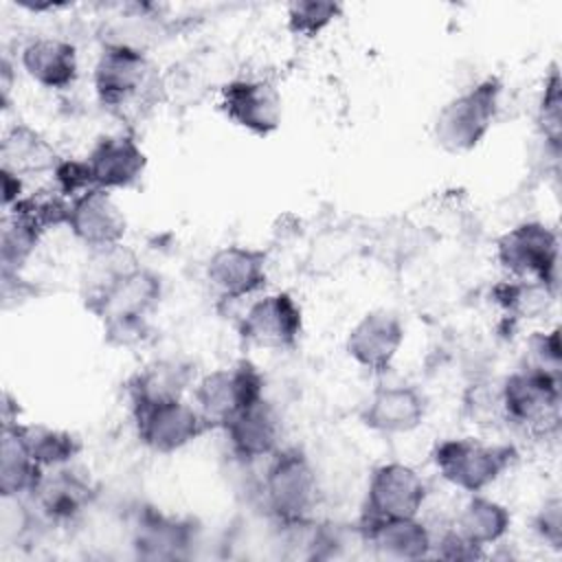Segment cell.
I'll list each match as a JSON object with an SVG mask.
<instances>
[{
	"label": "cell",
	"instance_id": "cell-4",
	"mask_svg": "<svg viewBox=\"0 0 562 562\" xmlns=\"http://www.w3.org/2000/svg\"><path fill=\"white\" fill-rule=\"evenodd\" d=\"M501 92V81L496 77H487L443 103L432 125L437 145L450 154L474 149L494 125Z\"/></svg>",
	"mask_w": 562,
	"mask_h": 562
},
{
	"label": "cell",
	"instance_id": "cell-18",
	"mask_svg": "<svg viewBox=\"0 0 562 562\" xmlns=\"http://www.w3.org/2000/svg\"><path fill=\"white\" fill-rule=\"evenodd\" d=\"M86 162L94 189H130L143 178L147 169V154L134 136L108 134L92 145Z\"/></svg>",
	"mask_w": 562,
	"mask_h": 562
},
{
	"label": "cell",
	"instance_id": "cell-31",
	"mask_svg": "<svg viewBox=\"0 0 562 562\" xmlns=\"http://www.w3.org/2000/svg\"><path fill=\"white\" fill-rule=\"evenodd\" d=\"M560 108H562V97H560V72L553 66L549 77L544 79V88L540 94L538 103V127L544 136V140L558 151L560 147Z\"/></svg>",
	"mask_w": 562,
	"mask_h": 562
},
{
	"label": "cell",
	"instance_id": "cell-19",
	"mask_svg": "<svg viewBox=\"0 0 562 562\" xmlns=\"http://www.w3.org/2000/svg\"><path fill=\"white\" fill-rule=\"evenodd\" d=\"M198 527L191 520L143 509L134 525L132 547L143 560H184L193 553Z\"/></svg>",
	"mask_w": 562,
	"mask_h": 562
},
{
	"label": "cell",
	"instance_id": "cell-33",
	"mask_svg": "<svg viewBox=\"0 0 562 562\" xmlns=\"http://www.w3.org/2000/svg\"><path fill=\"white\" fill-rule=\"evenodd\" d=\"M465 408L470 411V417L476 424L492 422V419L505 422L503 406H501V386H496V389H492L487 384L472 386L465 397Z\"/></svg>",
	"mask_w": 562,
	"mask_h": 562
},
{
	"label": "cell",
	"instance_id": "cell-12",
	"mask_svg": "<svg viewBox=\"0 0 562 562\" xmlns=\"http://www.w3.org/2000/svg\"><path fill=\"white\" fill-rule=\"evenodd\" d=\"M220 108L231 123L255 134L270 136L283 119L279 90L263 79H233L222 88Z\"/></svg>",
	"mask_w": 562,
	"mask_h": 562
},
{
	"label": "cell",
	"instance_id": "cell-6",
	"mask_svg": "<svg viewBox=\"0 0 562 562\" xmlns=\"http://www.w3.org/2000/svg\"><path fill=\"white\" fill-rule=\"evenodd\" d=\"M263 375L250 360L220 367L195 382L193 400L211 428H224L233 417L263 400Z\"/></svg>",
	"mask_w": 562,
	"mask_h": 562
},
{
	"label": "cell",
	"instance_id": "cell-20",
	"mask_svg": "<svg viewBox=\"0 0 562 562\" xmlns=\"http://www.w3.org/2000/svg\"><path fill=\"white\" fill-rule=\"evenodd\" d=\"M222 430L231 452L239 461L270 459L281 448V417L266 397L233 417Z\"/></svg>",
	"mask_w": 562,
	"mask_h": 562
},
{
	"label": "cell",
	"instance_id": "cell-16",
	"mask_svg": "<svg viewBox=\"0 0 562 562\" xmlns=\"http://www.w3.org/2000/svg\"><path fill=\"white\" fill-rule=\"evenodd\" d=\"M97 490L92 481L79 470L68 465L44 470V476L31 498L40 514L55 525H70L83 516V512L94 503Z\"/></svg>",
	"mask_w": 562,
	"mask_h": 562
},
{
	"label": "cell",
	"instance_id": "cell-21",
	"mask_svg": "<svg viewBox=\"0 0 562 562\" xmlns=\"http://www.w3.org/2000/svg\"><path fill=\"white\" fill-rule=\"evenodd\" d=\"M360 536L364 544L386 560H422L432 555V536L424 522L415 518L362 520Z\"/></svg>",
	"mask_w": 562,
	"mask_h": 562
},
{
	"label": "cell",
	"instance_id": "cell-27",
	"mask_svg": "<svg viewBox=\"0 0 562 562\" xmlns=\"http://www.w3.org/2000/svg\"><path fill=\"white\" fill-rule=\"evenodd\" d=\"M13 428L22 439L24 448L29 450V454L44 470L72 463L83 448L81 439L68 430L50 428L44 424H20V422H13Z\"/></svg>",
	"mask_w": 562,
	"mask_h": 562
},
{
	"label": "cell",
	"instance_id": "cell-5",
	"mask_svg": "<svg viewBox=\"0 0 562 562\" xmlns=\"http://www.w3.org/2000/svg\"><path fill=\"white\" fill-rule=\"evenodd\" d=\"M516 457L514 446L485 443L474 437L443 439L432 450L437 472L468 494H479L494 485L512 468Z\"/></svg>",
	"mask_w": 562,
	"mask_h": 562
},
{
	"label": "cell",
	"instance_id": "cell-24",
	"mask_svg": "<svg viewBox=\"0 0 562 562\" xmlns=\"http://www.w3.org/2000/svg\"><path fill=\"white\" fill-rule=\"evenodd\" d=\"M0 158H2V169L11 171L18 178L53 171L59 162L48 140L37 130L24 123L11 127L4 134Z\"/></svg>",
	"mask_w": 562,
	"mask_h": 562
},
{
	"label": "cell",
	"instance_id": "cell-23",
	"mask_svg": "<svg viewBox=\"0 0 562 562\" xmlns=\"http://www.w3.org/2000/svg\"><path fill=\"white\" fill-rule=\"evenodd\" d=\"M195 380V369L191 362L180 358H158L147 362L132 380H130V402L134 406L158 404L167 400L184 397L187 389H191Z\"/></svg>",
	"mask_w": 562,
	"mask_h": 562
},
{
	"label": "cell",
	"instance_id": "cell-3",
	"mask_svg": "<svg viewBox=\"0 0 562 562\" xmlns=\"http://www.w3.org/2000/svg\"><path fill=\"white\" fill-rule=\"evenodd\" d=\"M560 373L527 364L501 382L505 422L533 435H551L560 428Z\"/></svg>",
	"mask_w": 562,
	"mask_h": 562
},
{
	"label": "cell",
	"instance_id": "cell-34",
	"mask_svg": "<svg viewBox=\"0 0 562 562\" xmlns=\"http://www.w3.org/2000/svg\"><path fill=\"white\" fill-rule=\"evenodd\" d=\"M533 531L538 538L551 549H562V501L560 496H551L544 501L540 512L533 518Z\"/></svg>",
	"mask_w": 562,
	"mask_h": 562
},
{
	"label": "cell",
	"instance_id": "cell-15",
	"mask_svg": "<svg viewBox=\"0 0 562 562\" xmlns=\"http://www.w3.org/2000/svg\"><path fill=\"white\" fill-rule=\"evenodd\" d=\"M204 274L224 301H239L268 283V255L250 246H224L209 257Z\"/></svg>",
	"mask_w": 562,
	"mask_h": 562
},
{
	"label": "cell",
	"instance_id": "cell-17",
	"mask_svg": "<svg viewBox=\"0 0 562 562\" xmlns=\"http://www.w3.org/2000/svg\"><path fill=\"white\" fill-rule=\"evenodd\" d=\"M426 408L424 393L411 384L380 386L364 402L360 422L380 435H406L424 424Z\"/></svg>",
	"mask_w": 562,
	"mask_h": 562
},
{
	"label": "cell",
	"instance_id": "cell-29",
	"mask_svg": "<svg viewBox=\"0 0 562 562\" xmlns=\"http://www.w3.org/2000/svg\"><path fill=\"white\" fill-rule=\"evenodd\" d=\"M40 239H42V233L35 226H31L20 215L4 211V217H2V239H0L2 277L18 274L20 266L37 248Z\"/></svg>",
	"mask_w": 562,
	"mask_h": 562
},
{
	"label": "cell",
	"instance_id": "cell-2",
	"mask_svg": "<svg viewBox=\"0 0 562 562\" xmlns=\"http://www.w3.org/2000/svg\"><path fill=\"white\" fill-rule=\"evenodd\" d=\"M263 507L283 527L312 520L318 503V476L310 457L299 448H279L263 474Z\"/></svg>",
	"mask_w": 562,
	"mask_h": 562
},
{
	"label": "cell",
	"instance_id": "cell-35",
	"mask_svg": "<svg viewBox=\"0 0 562 562\" xmlns=\"http://www.w3.org/2000/svg\"><path fill=\"white\" fill-rule=\"evenodd\" d=\"M531 356H533V367L560 373V362H562V349H560V329L553 327L551 331H536L529 338Z\"/></svg>",
	"mask_w": 562,
	"mask_h": 562
},
{
	"label": "cell",
	"instance_id": "cell-13",
	"mask_svg": "<svg viewBox=\"0 0 562 562\" xmlns=\"http://www.w3.org/2000/svg\"><path fill=\"white\" fill-rule=\"evenodd\" d=\"M404 336V323L395 312L371 310L349 329L345 351L364 371L382 375L393 367Z\"/></svg>",
	"mask_w": 562,
	"mask_h": 562
},
{
	"label": "cell",
	"instance_id": "cell-7",
	"mask_svg": "<svg viewBox=\"0 0 562 562\" xmlns=\"http://www.w3.org/2000/svg\"><path fill=\"white\" fill-rule=\"evenodd\" d=\"M496 261L512 279L542 281L558 290L560 239L544 222H522L496 239Z\"/></svg>",
	"mask_w": 562,
	"mask_h": 562
},
{
	"label": "cell",
	"instance_id": "cell-30",
	"mask_svg": "<svg viewBox=\"0 0 562 562\" xmlns=\"http://www.w3.org/2000/svg\"><path fill=\"white\" fill-rule=\"evenodd\" d=\"M338 15H340V4H336V2H316V0L292 2L288 7V29L296 37L314 40Z\"/></svg>",
	"mask_w": 562,
	"mask_h": 562
},
{
	"label": "cell",
	"instance_id": "cell-14",
	"mask_svg": "<svg viewBox=\"0 0 562 562\" xmlns=\"http://www.w3.org/2000/svg\"><path fill=\"white\" fill-rule=\"evenodd\" d=\"M66 226L90 250H105L121 246L127 233V217L110 191L90 189L70 200Z\"/></svg>",
	"mask_w": 562,
	"mask_h": 562
},
{
	"label": "cell",
	"instance_id": "cell-26",
	"mask_svg": "<svg viewBox=\"0 0 562 562\" xmlns=\"http://www.w3.org/2000/svg\"><path fill=\"white\" fill-rule=\"evenodd\" d=\"M509 527H512L509 509L503 503L483 496L481 492L470 496V501L461 507L452 525V529L463 540H468L479 549H485L487 544L503 540Z\"/></svg>",
	"mask_w": 562,
	"mask_h": 562
},
{
	"label": "cell",
	"instance_id": "cell-22",
	"mask_svg": "<svg viewBox=\"0 0 562 562\" xmlns=\"http://www.w3.org/2000/svg\"><path fill=\"white\" fill-rule=\"evenodd\" d=\"M24 72L42 88L66 90L77 81V48L59 37H37L22 48Z\"/></svg>",
	"mask_w": 562,
	"mask_h": 562
},
{
	"label": "cell",
	"instance_id": "cell-11",
	"mask_svg": "<svg viewBox=\"0 0 562 562\" xmlns=\"http://www.w3.org/2000/svg\"><path fill=\"white\" fill-rule=\"evenodd\" d=\"M303 334V312L290 292L257 299L239 321V338L248 347L290 351Z\"/></svg>",
	"mask_w": 562,
	"mask_h": 562
},
{
	"label": "cell",
	"instance_id": "cell-32",
	"mask_svg": "<svg viewBox=\"0 0 562 562\" xmlns=\"http://www.w3.org/2000/svg\"><path fill=\"white\" fill-rule=\"evenodd\" d=\"M53 176H55V189L68 200H75L77 195L94 189L86 160H59L57 167L53 169Z\"/></svg>",
	"mask_w": 562,
	"mask_h": 562
},
{
	"label": "cell",
	"instance_id": "cell-9",
	"mask_svg": "<svg viewBox=\"0 0 562 562\" xmlns=\"http://www.w3.org/2000/svg\"><path fill=\"white\" fill-rule=\"evenodd\" d=\"M151 70L140 46L110 42L94 64V92L105 108L123 110L151 86Z\"/></svg>",
	"mask_w": 562,
	"mask_h": 562
},
{
	"label": "cell",
	"instance_id": "cell-28",
	"mask_svg": "<svg viewBox=\"0 0 562 562\" xmlns=\"http://www.w3.org/2000/svg\"><path fill=\"white\" fill-rule=\"evenodd\" d=\"M558 290L542 281L512 279L494 288V299L518 318H538L553 305Z\"/></svg>",
	"mask_w": 562,
	"mask_h": 562
},
{
	"label": "cell",
	"instance_id": "cell-10",
	"mask_svg": "<svg viewBox=\"0 0 562 562\" xmlns=\"http://www.w3.org/2000/svg\"><path fill=\"white\" fill-rule=\"evenodd\" d=\"M428 498L424 476L400 461L373 468L367 485L362 520L415 518Z\"/></svg>",
	"mask_w": 562,
	"mask_h": 562
},
{
	"label": "cell",
	"instance_id": "cell-25",
	"mask_svg": "<svg viewBox=\"0 0 562 562\" xmlns=\"http://www.w3.org/2000/svg\"><path fill=\"white\" fill-rule=\"evenodd\" d=\"M44 476V468L29 454L13 424H2L0 439V494L2 498L31 496Z\"/></svg>",
	"mask_w": 562,
	"mask_h": 562
},
{
	"label": "cell",
	"instance_id": "cell-36",
	"mask_svg": "<svg viewBox=\"0 0 562 562\" xmlns=\"http://www.w3.org/2000/svg\"><path fill=\"white\" fill-rule=\"evenodd\" d=\"M432 549H435L432 555H439L446 560H476V558L485 555L483 549L463 540L454 529L446 531L439 542H432Z\"/></svg>",
	"mask_w": 562,
	"mask_h": 562
},
{
	"label": "cell",
	"instance_id": "cell-1",
	"mask_svg": "<svg viewBox=\"0 0 562 562\" xmlns=\"http://www.w3.org/2000/svg\"><path fill=\"white\" fill-rule=\"evenodd\" d=\"M114 255L105 270L97 266L83 281L88 285L83 303L103 323V340L110 347H134L151 334L149 316L160 303L162 283L154 270L132 257L123 261Z\"/></svg>",
	"mask_w": 562,
	"mask_h": 562
},
{
	"label": "cell",
	"instance_id": "cell-8",
	"mask_svg": "<svg viewBox=\"0 0 562 562\" xmlns=\"http://www.w3.org/2000/svg\"><path fill=\"white\" fill-rule=\"evenodd\" d=\"M132 415L138 441L158 454H173L198 441L211 428L198 406L184 397L134 406Z\"/></svg>",
	"mask_w": 562,
	"mask_h": 562
}]
</instances>
